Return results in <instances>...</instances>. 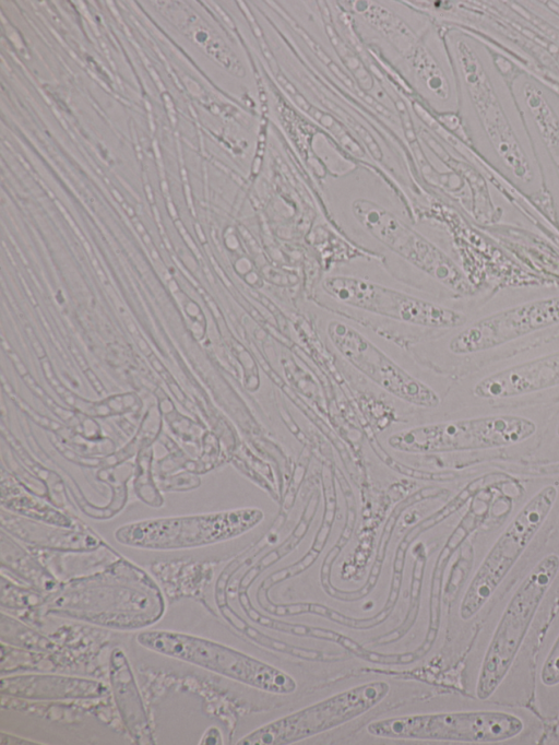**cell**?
Segmentation results:
<instances>
[{
	"mask_svg": "<svg viewBox=\"0 0 559 745\" xmlns=\"http://www.w3.org/2000/svg\"><path fill=\"white\" fill-rule=\"evenodd\" d=\"M453 52L475 146L518 187L530 188L539 169L511 84L496 67L489 49L472 36H456Z\"/></svg>",
	"mask_w": 559,
	"mask_h": 745,
	"instance_id": "cell-1",
	"label": "cell"
},
{
	"mask_svg": "<svg viewBox=\"0 0 559 745\" xmlns=\"http://www.w3.org/2000/svg\"><path fill=\"white\" fill-rule=\"evenodd\" d=\"M558 571L559 556L546 555L528 571L506 605L478 674L476 696L480 700L488 699L504 679Z\"/></svg>",
	"mask_w": 559,
	"mask_h": 745,
	"instance_id": "cell-2",
	"label": "cell"
},
{
	"mask_svg": "<svg viewBox=\"0 0 559 745\" xmlns=\"http://www.w3.org/2000/svg\"><path fill=\"white\" fill-rule=\"evenodd\" d=\"M140 646L178 659L251 687L288 695L297 683L286 672L223 643L170 630H146L136 636Z\"/></svg>",
	"mask_w": 559,
	"mask_h": 745,
	"instance_id": "cell-3",
	"label": "cell"
},
{
	"mask_svg": "<svg viewBox=\"0 0 559 745\" xmlns=\"http://www.w3.org/2000/svg\"><path fill=\"white\" fill-rule=\"evenodd\" d=\"M537 430L532 419L511 414L429 424L392 435V448L412 453L492 449L520 444Z\"/></svg>",
	"mask_w": 559,
	"mask_h": 745,
	"instance_id": "cell-4",
	"label": "cell"
},
{
	"mask_svg": "<svg viewBox=\"0 0 559 745\" xmlns=\"http://www.w3.org/2000/svg\"><path fill=\"white\" fill-rule=\"evenodd\" d=\"M523 728L515 714L473 710L388 718L369 723L367 731L382 738L487 744L511 740Z\"/></svg>",
	"mask_w": 559,
	"mask_h": 745,
	"instance_id": "cell-5",
	"label": "cell"
},
{
	"mask_svg": "<svg viewBox=\"0 0 559 745\" xmlns=\"http://www.w3.org/2000/svg\"><path fill=\"white\" fill-rule=\"evenodd\" d=\"M557 496L558 489L554 485L540 488L499 535L462 596L460 616L463 620L473 618L491 598L547 519Z\"/></svg>",
	"mask_w": 559,
	"mask_h": 745,
	"instance_id": "cell-6",
	"label": "cell"
},
{
	"mask_svg": "<svg viewBox=\"0 0 559 745\" xmlns=\"http://www.w3.org/2000/svg\"><path fill=\"white\" fill-rule=\"evenodd\" d=\"M390 685L383 681L352 687L282 717L241 737L238 745H286L342 725L381 702Z\"/></svg>",
	"mask_w": 559,
	"mask_h": 745,
	"instance_id": "cell-7",
	"label": "cell"
},
{
	"mask_svg": "<svg viewBox=\"0 0 559 745\" xmlns=\"http://www.w3.org/2000/svg\"><path fill=\"white\" fill-rule=\"evenodd\" d=\"M257 508L225 512L146 520L123 525L116 539L126 545L174 549L206 545L240 535L263 519Z\"/></svg>",
	"mask_w": 559,
	"mask_h": 745,
	"instance_id": "cell-8",
	"label": "cell"
},
{
	"mask_svg": "<svg viewBox=\"0 0 559 745\" xmlns=\"http://www.w3.org/2000/svg\"><path fill=\"white\" fill-rule=\"evenodd\" d=\"M322 289L338 303L403 323L429 328L463 327L466 315L385 285L352 275H330Z\"/></svg>",
	"mask_w": 559,
	"mask_h": 745,
	"instance_id": "cell-9",
	"label": "cell"
},
{
	"mask_svg": "<svg viewBox=\"0 0 559 745\" xmlns=\"http://www.w3.org/2000/svg\"><path fill=\"white\" fill-rule=\"evenodd\" d=\"M559 324V294L516 303L465 326L450 341L456 355L499 347L525 335Z\"/></svg>",
	"mask_w": 559,
	"mask_h": 745,
	"instance_id": "cell-10",
	"label": "cell"
},
{
	"mask_svg": "<svg viewBox=\"0 0 559 745\" xmlns=\"http://www.w3.org/2000/svg\"><path fill=\"white\" fill-rule=\"evenodd\" d=\"M356 214L372 235L407 262L449 289L468 295L473 286L461 268L438 247L378 205L361 202Z\"/></svg>",
	"mask_w": 559,
	"mask_h": 745,
	"instance_id": "cell-11",
	"label": "cell"
},
{
	"mask_svg": "<svg viewBox=\"0 0 559 745\" xmlns=\"http://www.w3.org/2000/svg\"><path fill=\"white\" fill-rule=\"evenodd\" d=\"M328 336L345 359L391 394L419 406L439 404L440 399L431 388L412 377L355 328L332 320Z\"/></svg>",
	"mask_w": 559,
	"mask_h": 745,
	"instance_id": "cell-12",
	"label": "cell"
},
{
	"mask_svg": "<svg viewBox=\"0 0 559 745\" xmlns=\"http://www.w3.org/2000/svg\"><path fill=\"white\" fill-rule=\"evenodd\" d=\"M511 90L538 169L555 180L559 198V96L526 73L513 79Z\"/></svg>",
	"mask_w": 559,
	"mask_h": 745,
	"instance_id": "cell-13",
	"label": "cell"
},
{
	"mask_svg": "<svg viewBox=\"0 0 559 745\" xmlns=\"http://www.w3.org/2000/svg\"><path fill=\"white\" fill-rule=\"evenodd\" d=\"M559 386V350L497 370L473 388L476 397L501 400Z\"/></svg>",
	"mask_w": 559,
	"mask_h": 745,
	"instance_id": "cell-14",
	"label": "cell"
},
{
	"mask_svg": "<svg viewBox=\"0 0 559 745\" xmlns=\"http://www.w3.org/2000/svg\"><path fill=\"white\" fill-rule=\"evenodd\" d=\"M103 690L96 681L55 675H21L1 681L2 694L25 698H84L99 696Z\"/></svg>",
	"mask_w": 559,
	"mask_h": 745,
	"instance_id": "cell-15",
	"label": "cell"
},
{
	"mask_svg": "<svg viewBox=\"0 0 559 745\" xmlns=\"http://www.w3.org/2000/svg\"><path fill=\"white\" fill-rule=\"evenodd\" d=\"M240 601L241 604L246 611V613L253 619L255 623L265 626L270 629L277 630L285 634H290L295 636H301V637H309V638H316V639H322L326 641H333L344 648L345 650L352 652L356 657L368 661V662H373V663H381V664H405L406 663V657L405 653H396V654H382V653H376L373 651H370L366 649L365 647L360 646L358 642L355 640L350 639L347 636H344L337 631L322 628V627H314V626H309V625H304V624H293L284 620H280L273 617L265 616L261 613H259L250 603L248 596L246 594L240 595Z\"/></svg>",
	"mask_w": 559,
	"mask_h": 745,
	"instance_id": "cell-16",
	"label": "cell"
},
{
	"mask_svg": "<svg viewBox=\"0 0 559 745\" xmlns=\"http://www.w3.org/2000/svg\"><path fill=\"white\" fill-rule=\"evenodd\" d=\"M110 677L121 716L129 729L142 736L146 731V717L138 693L132 672L123 651H112L110 658Z\"/></svg>",
	"mask_w": 559,
	"mask_h": 745,
	"instance_id": "cell-17",
	"label": "cell"
},
{
	"mask_svg": "<svg viewBox=\"0 0 559 745\" xmlns=\"http://www.w3.org/2000/svg\"><path fill=\"white\" fill-rule=\"evenodd\" d=\"M431 495H433V490H431V489L426 488V489L418 490L415 494H413L412 496H409L408 498H406L405 500H403L402 502H400L394 508V510L391 512V515H390V517H389V519L384 525L383 532L381 534V539H380V543L378 546L376 559H374L373 565L371 567L368 579H367L366 583L360 589L355 590V591H344V590H340V589L335 588L331 582H329L326 586L323 587L326 594H329L332 598L338 599L341 601H357L361 598L367 596L372 591V589L374 588V586L378 581V578H379L380 572H381L382 564H383L384 557H385L386 547H388V544L390 542V537L392 535L393 529H394L395 523H396L397 519L400 518L401 513L406 508L412 506L413 504L418 502L425 498H428Z\"/></svg>",
	"mask_w": 559,
	"mask_h": 745,
	"instance_id": "cell-18",
	"label": "cell"
},
{
	"mask_svg": "<svg viewBox=\"0 0 559 745\" xmlns=\"http://www.w3.org/2000/svg\"><path fill=\"white\" fill-rule=\"evenodd\" d=\"M324 495H325L324 516L311 548L305 554V556L301 559H299L295 564L287 566L283 569H280L276 572H273L271 576H269L260 587V590H263L262 592L269 593V590L274 584L293 578L308 569L316 561V559L322 552L329 537V534L331 532L336 508V497L332 486H326L324 484Z\"/></svg>",
	"mask_w": 559,
	"mask_h": 745,
	"instance_id": "cell-19",
	"label": "cell"
},
{
	"mask_svg": "<svg viewBox=\"0 0 559 745\" xmlns=\"http://www.w3.org/2000/svg\"><path fill=\"white\" fill-rule=\"evenodd\" d=\"M319 497L313 494L306 506L304 513L294 529L293 533L275 549L271 551L263 558H261L243 577L241 581V587H249L252 581L267 567L272 566L274 563L283 558L285 555L290 553L305 536L311 520L317 510Z\"/></svg>",
	"mask_w": 559,
	"mask_h": 745,
	"instance_id": "cell-20",
	"label": "cell"
},
{
	"mask_svg": "<svg viewBox=\"0 0 559 745\" xmlns=\"http://www.w3.org/2000/svg\"><path fill=\"white\" fill-rule=\"evenodd\" d=\"M425 564H426V556L424 548H420L417 553L416 559L414 561V568H413V576H412V582H411V591H409V605H408V611L407 614L404 618V620L401 623V625L393 629L392 631L383 635L382 637H379L376 642L379 645H389L392 642H395L403 638L405 634L413 627L414 623L416 622L417 614H418V607H419V599H420V588H421V581H423V575H424V569H425Z\"/></svg>",
	"mask_w": 559,
	"mask_h": 745,
	"instance_id": "cell-21",
	"label": "cell"
},
{
	"mask_svg": "<svg viewBox=\"0 0 559 745\" xmlns=\"http://www.w3.org/2000/svg\"><path fill=\"white\" fill-rule=\"evenodd\" d=\"M238 624L236 623L235 625L245 632L250 639L253 641L258 642L259 645L271 649L275 651H280L299 659L304 660H311V661H326V660H335L340 658V655L335 654H326L322 651H317V650H311L307 648H300L296 647L289 643H286L284 641H281L278 639H275L273 637L266 636L263 632L259 631L258 629L247 625L243 620L239 619L237 617Z\"/></svg>",
	"mask_w": 559,
	"mask_h": 745,
	"instance_id": "cell-22",
	"label": "cell"
},
{
	"mask_svg": "<svg viewBox=\"0 0 559 745\" xmlns=\"http://www.w3.org/2000/svg\"><path fill=\"white\" fill-rule=\"evenodd\" d=\"M411 545V542L403 537V540L400 542L396 553H395V559L393 564V573H392V580H391V586H390V592L386 599L385 604L383 605L382 610L379 612L385 619L389 617L391 614L393 607L395 606L400 590H401V584H402V577H403V567H404V561H405V555Z\"/></svg>",
	"mask_w": 559,
	"mask_h": 745,
	"instance_id": "cell-23",
	"label": "cell"
},
{
	"mask_svg": "<svg viewBox=\"0 0 559 745\" xmlns=\"http://www.w3.org/2000/svg\"><path fill=\"white\" fill-rule=\"evenodd\" d=\"M539 676L545 686L551 687L559 684V634L545 658Z\"/></svg>",
	"mask_w": 559,
	"mask_h": 745,
	"instance_id": "cell-24",
	"label": "cell"
},
{
	"mask_svg": "<svg viewBox=\"0 0 559 745\" xmlns=\"http://www.w3.org/2000/svg\"><path fill=\"white\" fill-rule=\"evenodd\" d=\"M202 745H218L223 744V735L219 729L215 726L209 728L200 740Z\"/></svg>",
	"mask_w": 559,
	"mask_h": 745,
	"instance_id": "cell-25",
	"label": "cell"
},
{
	"mask_svg": "<svg viewBox=\"0 0 559 745\" xmlns=\"http://www.w3.org/2000/svg\"><path fill=\"white\" fill-rule=\"evenodd\" d=\"M25 330H26L28 338L32 341V344L35 348L37 356L40 358L45 357V351H44L43 346L40 345V343L38 342V340L34 336L33 329L29 326H27L25 328Z\"/></svg>",
	"mask_w": 559,
	"mask_h": 745,
	"instance_id": "cell-26",
	"label": "cell"
},
{
	"mask_svg": "<svg viewBox=\"0 0 559 745\" xmlns=\"http://www.w3.org/2000/svg\"><path fill=\"white\" fill-rule=\"evenodd\" d=\"M8 355H9V357L11 358V360L13 362V364H14L16 370L19 371V374H20L22 377H24L25 375L28 374L26 367H25L24 364L21 362V359H20V357L17 356L16 353L10 351V352H8Z\"/></svg>",
	"mask_w": 559,
	"mask_h": 745,
	"instance_id": "cell-27",
	"label": "cell"
},
{
	"mask_svg": "<svg viewBox=\"0 0 559 745\" xmlns=\"http://www.w3.org/2000/svg\"><path fill=\"white\" fill-rule=\"evenodd\" d=\"M185 311L189 317L194 319H197L202 314L199 305L193 300L187 301V304L185 305Z\"/></svg>",
	"mask_w": 559,
	"mask_h": 745,
	"instance_id": "cell-28",
	"label": "cell"
},
{
	"mask_svg": "<svg viewBox=\"0 0 559 745\" xmlns=\"http://www.w3.org/2000/svg\"><path fill=\"white\" fill-rule=\"evenodd\" d=\"M85 375L90 382L92 383L93 388L96 390V392L103 393L105 391L102 382L98 380L96 375L91 369H86Z\"/></svg>",
	"mask_w": 559,
	"mask_h": 745,
	"instance_id": "cell-29",
	"label": "cell"
},
{
	"mask_svg": "<svg viewBox=\"0 0 559 745\" xmlns=\"http://www.w3.org/2000/svg\"><path fill=\"white\" fill-rule=\"evenodd\" d=\"M72 351H73V354H74V356H75V358H76L79 365H80L84 370L88 369V368H87L86 360H85V358L80 354V352H79L75 347H72Z\"/></svg>",
	"mask_w": 559,
	"mask_h": 745,
	"instance_id": "cell-30",
	"label": "cell"
},
{
	"mask_svg": "<svg viewBox=\"0 0 559 745\" xmlns=\"http://www.w3.org/2000/svg\"><path fill=\"white\" fill-rule=\"evenodd\" d=\"M135 339H136L138 345L141 348V351L144 352L145 354H150V347H148L147 343L145 342V340L140 335L136 336Z\"/></svg>",
	"mask_w": 559,
	"mask_h": 745,
	"instance_id": "cell-31",
	"label": "cell"
},
{
	"mask_svg": "<svg viewBox=\"0 0 559 745\" xmlns=\"http://www.w3.org/2000/svg\"><path fill=\"white\" fill-rule=\"evenodd\" d=\"M126 324L129 332L133 334L134 338L140 335L136 326L131 320H126Z\"/></svg>",
	"mask_w": 559,
	"mask_h": 745,
	"instance_id": "cell-32",
	"label": "cell"
},
{
	"mask_svg": "<svg viewBox=\"0 0 559 745\" xmlns=\"http://www.w3.org/2000/svg\"><path fill=\"white\" fill-rule=\"evenodd\" d=\"M151 364H152V366H153L158 372H162V374H163V372L165 371L164 366H163V365L160 364V362H159L157 358H155L154 356H151Z\"/></svg>",
	"mask_w": 559,
	"mask_h": 745,
	"instance_id": "cell-33",
	"label": "cell"
},
{
	"mask_svg": "<svg viewBox=\"0 0 559 745\" xmlns=\"http://www.w3.org/2000/svg\"><path fill=\"white\" fill-rule=\"evenodd\" d=\"M168 288L173 294H177L180 291L179 285L177 284V282L174 279H170L168 281Z\"/></svg>",
	"mask_w": 559,
	"mask_h": 745,
	"instance_id": "cell-34",
	"label": "cell"
},
{
	"mask_svg": "<svg viewBox=\"0 0 559 745\" xmlns=\"http://www.w3.org/2000/svg\"><path fill=\"white\" fill-rule=\"evenodd\" d=\"M169 386H170L171 391L175 393V395H176L180 401H182V400H183V395H182L180 389L178 388V386L175 385V383H169Z\"/></svg>",
	"mask_w": 559,
	"mask_h": 745,
	"instance_id": "cell-35",
	"label": "cell"
},
{
	"mask_svg": "<svg viewBox=\"0 0 559 745\" xmlns=\"http://www.w3.org/2000/svg\"><path fill=\"white\" fill-rule=\"evenodd\" d=\"M95 271H96L97 277H98L103 283H107V282H108V281H107V276H106V274L104 273V271H103V269H102L100 267L95 268Z\"/></svg>",
	"mask_w": 559,
	"mask_h": 745,
	"instance_id": "cell-36",
	"label": "cell"
},
{
	"mask_svg": "<svg viewBox=\"0 0 559 745\" xmlns=\"http://www.w3.org/2000/svg\"><path fill=\"white\" fill-rule=\"evenodd\" d=\"M195 228H197V233H198V236H199L200 240L204 241V240H205V237H204V235H203V233H202L200 226H199V225H195Z\"/></svg>",
	"mask_w": 559,
	"mask_h": 745,
	"instance_id": "cell-37",
	"label": "cell"
},
{
	"mask_svg": "<svg viewBox=\"0 0 559 745\" xmlns=\"http://www.w3.org/2000/svg\"><path fill=\"white\" fill-rule=\"evenodd\" d=\"M152 257H153L155 260H157V259L159 258L157 251L154 250V249H152Z\"/></svg>",
	"mask_w": 559,
	"mask_h": 745,
	"instance_id": "cell-38",
	"label": "cell"
},
{
	"mask_svg": "<svg viewBox=\"0 0 559 745\" xmlns=\"http://www.w3.org/2000/svg\"><path fill=\"white\" fill-rule=\"evenodd\" d=\"M136 228H138V230H139L140 233H144V228H143V226H142L141 224L138 223V224H136Z\"/></svg>",
	"mask_w": 559,
	"mask_h": 745,
	"instance_id": "cell-39",
	"label": "cell"
},
{
	"mask_svg": "<svg viewBox=\"0 0 559 745\" xmlns=\"http://www.w3.org/2000/svg\"><path fill=\"white\" fill-rule=\"evenodd\" d=\"M557 435L559 436V424H558V427H557Z\"/></svg>",
	"mask_w": 559,
	"mask_h": 745,
	"instance_id": "cell-40",
	"label": "cell"
}]
</instances>
